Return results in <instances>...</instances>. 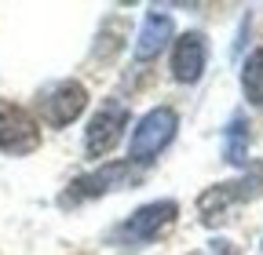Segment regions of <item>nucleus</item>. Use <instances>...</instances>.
Returning a JSON list of instances; mask_svg holds the SVG:
<instances>
[{
    "label": "nucleus",
    "mask_w": 263,
    "mask_h": 255,
    "mask_svg": "<svg viewBox=\"0 0 263 255\" xmlns=\"http://www.w3.org/2000/svg\"><path fill=\"white\" fill-rule=\"evenodd\" d=\"M176 128H179V113L172 106H157L150 110L136 132H132V142H128V164H150L157 161V153L176 139Z\"/></svg>",
    "instance_id": "nucleus-1"
},
{
    "label": "nucleus",
    "mask_w": 263,
    "mask_h": 255,
    "mask_svg": "<svg viewBox=\"0 0 263 255\" xmlns=\"http://www.w3.org/2000/svg\"><path fill=\"white\" fill-rule=\"evenodd\" d=\"M176 215H179V204H176V201H154V204H143L136 215H128L121 226L110 233V244H124V248L150 244V241H157L164 230L172 226Z\"/></svg>",
    "instance_id": "nucleus-2"
},
{
    "label": "nucleus",
    "mask_w": 263,
    "mask_h": 255,
    "mask_svg": "<svg viewBox=\"0 0 263 255\" xmlns=\"http://www.w3.org/2000/svg\"><path fill=\"white\" fill-rule=\"evenodd\" d=\"M41 146V124L26 106L0 99V150L11 157H26Z\"/></svg>",
    "instance_id": "nucleus-3"
},
{
    "label": "nucleus",
    "mask_w": 263,
    "mask_h": 255,
    "mask_svg": "<svg viewBox=\"0 0 263 255\" xmlns=\"http://www.w3.org/2000/svg\"><path fill=\"white\" fill-rule=\"evenodd\" d=\"M132 164L128 161H117V164H103L99 172H88V175H77L70 182V189L59 197V204H81V201H91V197H103L117 186H128L132 182Z\"/></svg>",
    "instance_id": "nucleus-4"
},
{
    "label": "nucleus",
    "mask_w": 263,
    "mask_h": 255,
    "mask_svg": "<svg viewBox=\"0 0 263 255\" xmlns=\"http://www.w3.org/2000/svg\"><path fill=\"white\" fill-rule=\"evenodd\" d=\"M124 128H128V110L124 106H103L84 128V153L88 157H106L121 139H124Z\"/></svg>",
    "instance_id": "nucleus-5"
},
{
    "label": "nucleus",
    "mask_w": 263,
    "mask_h": 255,
    "mask_svg": "<svg viewBox=\"0 0 263 255\" xmlns=\"http://www.w3.org/2000/svg\"><path fill=\"white\" fill-rule=\"evenodd\" d=\"M88 106V91L81 80H62L48 91V99H44V120L51 128H66L70 120H77Z\"/></svg>",
    "instance_id": "nucleus-6"
},
{
    "label": "nucleus",
    "mask_w": 263,
    "mask_h": 255,
    "mask_svg": "<svg viewBox=\"0 0 263 255\" xmlns=\"http://www.w3.org/2000/svg\"><path fill=\"white\" fill-rule=\"evenodd\" d=\"M205 62H209V44L201 33H183L176 37L172 48V77L179 84H197L205 73Z\"/></svg>",
    "instance_id": "nucleus-7"
},
{
    "label": "nucleus",
    "mask_w": 263,
    "mask_h": 255,
    "mask_svg": "<svg viewBox=\"0 0 263 255\" xmlns=\"http://www.w3.org/2000/svg\"><path fill=\"white\" fill-rule=\"evenodd\" d=\"M259 194V175H249V179H238V182H219L212 189H205L201 197H197V211H201L205 219L227 211L230 204H238V201H249Z\"/></svg>",
    "instance_id": "nucleus-8"
},
{
    "label": "nucleus",
    "mask_w": 263,
    "mask_h": 255,
    "mask_svg": "<svg viewBox=\"0 0 263 255\" xmlns=\"http://www.w3.org/2000/svg\"><path fill=\"white\" fill-rule=\"evenodd\" d=\"M168 40H172V18L164 15V11H146V18H143V29H139V37H136V58L139 62H150V58H157L164 48H168Z\"/></svg>",
    "instance_id": "nucleus-9"
},
{
    "label": "nucleus",
    "mask_w": 263,
    "mask_h": 255,
    "mask_svg": "<svg viewBox=\"0 0 263 255\" xmlns=\"http://www.w3.org/2000/svg\"><path fill=\"white\" fill-rule=\"evenodd\" d=\"M223 157L234 168L249 164V120L245 117H230L227 132H223Z\"/></svg>",
    "instance_id": "nucleus-10"
},
{
    "label": "nucleus",
    "mask_w": 263,
    "mask_h": 255,
    "mask_svg": "<svg viewBox=\"0 0 263 255\" xmlns=\"http://www.w3.org/2000/svg\"><path fill=\"white\" fill-rule=\"evenodd\" d=\"M241 91L252 106L263 110V48H256L245 58V70H241Z\"/></svg>",
    "instance_id": "nucleus-11"
}]
</instances>
